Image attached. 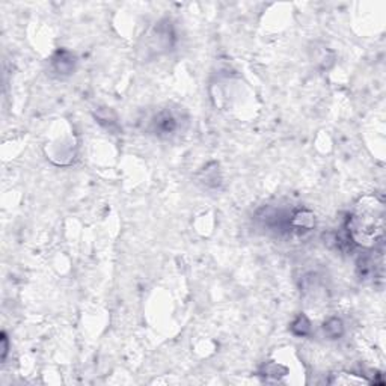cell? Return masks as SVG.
<instances>
[{
    "label": "cell",
    "instance_id": "cell-6",
    "mask_svg": "<svg viewBox=\"0 0 386 386\" xmlns=\"http://www.w3.org/2000/svg\"><path fill=\"white\" fill-rule=\"evenodd\" d=\"M323 331L326 336L331 338V340H336V338H341L344 335V323L341 318L332 317L329 318L326 323L323 325Z\"/></svg>",
    "mask_w": 386,
    "mask_h": 386
},
{
    "label": "cell",
    "instance_id": "cell-4",
    "mask_svg": "<svg viewBox=\"0 0 386 386\" xmlns=\"http://www.w3.org/2000/svg\"><path fill=\"white\" fill-rule=\"evenodd\" d=\"M180 114H176L172 109H163L152 121V130L160 138H171L180 130Z\"/></svg>",
    "mask_w": 386,
    "mask_h": 386
},
{
    "label": "cell",
    "instance_id": "cell-5",
    "mask_svg": "<svg viewBox=\"0 0 386 386\" xmlns=\"http://www.w3.org/2000/svg\"><path fill=\"white\" fill-rule=\"evenodd\" d=\"M76 65L77 58L71 52L65 50V48H59V50L52 56L53 71L61 77L71 76L72 72L76 71Z\"/></svg>",
    "mask_w": 386,
    "mask_h": 386
},
{
    "label": "cell",
    "instance_id": "cell-7",
    "mask_svg": "<svg viewBox=\"0 0 386 386\" xmlns=\"http://www.w3.org/2000/svg\"><path fill=\"white\" fill-rule=\"evenodd\" d=\"M290 329H292V332L297 336H307L311 332V323L307 317L301 314V316L293 321Z\"/></svg>",
    "mask_w": 386,
    "mask_h": 386
},
{
    "label": "cell",
    "instance_id": "cell-8",
    "mask_svg": "<svg viewBox=\"0 0 386 386\" xmlns=\"http://www.w3.org/2000/svg\"><path fill=\"white\" fill-rule=\"evenodd\" d=\"M0 341H2V362H5V359L8 356V350H10V343H8V336H6L5 332L2 334Z\"/></svg>",
    "mask_w": 386,
    "mask_h": 386
},
{
    "label": "cell",
    "instance_id": "cell-1",
    "mask_svg": "<svg viewBox=\"0 0 386 386\" xmlns=\"http://www.w3.org/2000/svg\"><path fill=\"white\" fill-rule=\"evenodd\" d=\"M385 204L376 195L360 196L347 217V234L353 243L373 249L385 236Z\"/></svg>",
    "mask_w": 386,
    "mask_h": 386
},
{
    "label": "cell",
    "instance_id": "cell-3",
    "mask_svg": "<svg viewBox=\"0 0 386 386\" xmlns=\"http://www.w3.org/2000/svg\"><path fill=\"white\" fill-rule=\"evenodd\" d=\"M317 221L316 214H314L308 208H297L290 213L288 217V231L290 234L294 236H307L316 228Z\"/></svg>",
    "mask_w": 386,
    "mask_h": 386
},
{
    "label": "cell",
    "instance_id": "cell-2",
    "mask_svg": "<svg viewBox=\"0 0 386 386\" xmlns=\"http://www.w3.org/2000/svg\"><path fill=\"white\" fill-rule=\"evenodd\" d=\"M143 37L145 44L148 47L145 52H154V54L169 52L175 43V34L169 20L156 23V26Z\"/></svg>",
    "mask_w": 386,
    "mask_h": 386
}]
</instances>
